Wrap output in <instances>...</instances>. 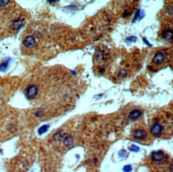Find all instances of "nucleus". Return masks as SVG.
<instances>
[{
  "mask_svg": "<svg viewBox=\"0 0 173 172\" xmlns=\"http://www.w3.org/2000/svg\"><path fill=\"white\" fill-rule=\"evenodd\" d=\"M119 156L120 157V158H125V156L126 155V151H125V150H121L120 152H119Z\"/></svg>",
  "mask_w": 173,
  "mask_h": 172,
  "instance_id": "a211bd4d",
  "label": "nucleus"
},
{
  "mask_svg": "<svg viewBox=\"0 0 173 172\" xmlns=\"http://www.w3.org/2000/svg\"><path fill=\"white\" fill-rule=\"evenodd\" d=\"M126 42H136L137 41V38L136 37H129V38H126Z\"/></svg>",
  "mask_w": 173,
  "mask_h": 172,
  "instance_id": "aec40b11",
  "label": "nucleus"
},
{
  "mask_svg": "<svg viewBox=\"0 0 173 172\" xmlns=\"http://www.w3.org/2000/svg\"><path fill=\"white\" fill-rule=\"evenodd\" d=\"M65 138V135H64L63 132L62 131H59L57 133H55L54 136V139L56 140V141H61V140H63V139Z\"/></svg>",
  "mask_w": 173,
  "mask_h": 172,
  "instance_id": "9b49d317",
  "label": "nucleus"
},
{
  "mask_svg": "<svg viewBox=\"0 0 173 172\" xmlns=\"http://www.w3.org/2000/svg\"><path fill=\"white\" fill-rule=\"evenodd\" d=\"M35 44L36 41L33 36H27L23 40V45L26 48H32V47L35 46Z\"/></svg>",
  "mask_w": 173,
  "mask_h": 172,
  "instance_id": "39448f33",
  "label": "nucleus"
},
{
  "mask_svg": "<svg viewBox=\"0 0 173 172\" xmlns=\"http://www.w3.org/2000/svg\"><path fill=\"white\" fill-rule=\"evenodd\" d=\"M141 115H142V112L139 109H135L129 113V118L132 120H137L141 117Z\"/></svg>",
  "mask_w": 173,
  "mask_h": 172,
  "instance_id": "0eeeda50",
  "label": "nucleus"
},
{
  "mask_svg": "<svg viewBox=\"0 0 173 172\" xmlns=\"http://www.w3.org/2000/svg\"><path fill=\"white\" fill-rule=\"evenodd\" d=\"M143 41H144V42H145L146 43V44H147V45H148V46H152V45H151L150 43L148 42V41H147V39H146V38H143Z\"/></svg>",
  "mask_w": 173,
  "mask_h": 172,
  "instance_id": "412c9836",
  "label": "nucleus"
},
{
  "mask_svg": "<svg viewBox=\"0 0 173 172\" xmlns=\"http://www.w3.org/2000/svg\"><path fill=\"white\" fill-rule=\"evenodd\" d=\"M9 3H10L9 1H0V7H5Z\"/></svg>",
  "mask_w": 173,
  "mask_h": 172,
  "instance_id": "6ab92c4d",
  "label": "nucleus"
},
{
  "mask_svg": "<svg viewBox=\"0 0 173 172\" xmlns=\"http://www.w3.org/2000/svg\"><path fill=\"white\" fill-rule=\"evenodd\" d=\"M162 38L166 41H171L172 38V30H165L163 31L162 33Z\"/></svg>",
  "mask_w": 173,
  "mask_h": 172,
  "instance_id": "1a4fd4ad",
  "label": "nucleus"
},
{
  "mask_svg": "<svg viewBox=\"0 0 173 172\" xmlns=\"http://www.w3.org/2000/svg\"><path fill=\"white\" fill-rule=\"evenodd\" d=\"M170 172H172V165L170 166Z\"/></svg>",
  "mask_w": 173,
  "mask_h": 172,
  "instance_id": "4be33fe9",
  "label": "nucleus"
},
{
  "mask_svg": "<svg viewBox=\"0 0 173 172\" xmlns=\"http://www.w3.org/2000/svg\"><path fill=\"white\" fill-rule=\"evenodd\" d=\"M164 60H165V55H164V53H162V52H158L154 56L153 61V63L155 64V65H161Z\"/></svg>",
  "mask_w": 173,
  "mask_h": 172,
  "instance_id": "20e7f679",
  "label": "nucleus"
},
{
  "mask_svg": "<svg viewBox=\"0 0 173 172\" xmlns=\"http://www.w3.org/2000/svg\"><path fill=\"white\" fill-rule=\"evenodd\" d=\"M9 61L10 60H7V61H4L3 63H2L0 65V70L2 71H5L8 67V64H9Z\"/></svg>",
  "mask_w": 173,
  "mask_h": 172,
  "instance_id": "4468645a",
  "label": "nucleus"
},
{
  "mask_svg": "<svg viewBox=\"0 0 173 172\" xmlns=\"http://www.w3.org/2000/svg\"><path fill=\"white\" fill-rule=\"evenodd\" d=\"M127 75V72L124 69H121V70H120V72L118 73V78L121 79L124 78L125 76Z\"/></svg>",
  "mask_w": 173,
  "mask_h": 172,
  "instance_id": "2eb2a0df",
  "label": "nucleus"
},
{
  "mask_svg": "<svg viewBox=\"0 0 173 172\" xmlns=\"http://www.w3.org/2000/svg\"><path fill=\"white\" fill-rule=\"evenodd\" d=\"M133 136H134L136 139L143 140V139H145L147 137V133L142 129H137L133 132Z\"/></svg>",
  "mask_w": 173,
  "mask_h": 172,
  "instance_id": "423d86ee",
  "label": "nucleus"
},
{
  "mask_svg": "<svg viewBox=\"0 0 173 172\" xmlns=\"http://www.w3.org/2000/svg\"><path fill=\"white\" fill-rule=\"evenodd\" d=\"M23 24V19H20V18H18V19H16L15 21H14L10 26V27L12 30L14 31H18L21 27H22V26Z\"/></svg>",
  "mask_w": 173,
  "mask_h": 172,
  "instance_id": "6e6552de",
  "label": "nucleus"
},
{
  "mask_svg": "<svg viewBox=\"0 0 173 172\" xmlns=\"http://www.w3.org/2000/svg\"><path fill=\"white\" fill-rule=\"evenodd\" d=\"M143 16H144V11L139 10L137 12V14H136V16H135V18H134L133 22H135V21H137V19H140V18H142Z\"/></svg>",
  "mask_w": 173,
  "mask_h": 172,
  "instance_id": "ddd939ff",
  "label": "nucleus"
},
{
  "mask_svg": "<svg viewBox=\"0 0 173 172\" xmlns=\"http://www.w3.org/2000/svg\"><path fill=\"white\" fill-rule=\"evenodd\" d=\"M151 159L153 162L156 163H161L166 160V155L163 152L156 151V152H153L152 153Z\"/></svg>",
  "mask_w": 173,
  "mask_h": 172,
  "instance_id": "f257e3e1",
  "label": "nucleus"
},
{
  "mask_svg": "<svg viewBox=\"0 0 173 172\" xmlns=\"http://www.w3.org/2000/svg\"><path fill=\"white\" fill-rule=\"evenodd\" d=\"M62 141H63V144L65 147H69V146H71L72 145L74 140H73V138L69 136L65 137Z\"/></svg>",
  "mask_w": 173,
  "mask_h": 172,
  "instance_id": "9d476101",
  "label": "nucleus"
},
{
  "mask_svg": "<svg viewBox=\"0 0 173 172\" xmlns=\"http://www.w3.org/2000/svg\"><path fill=\"white\" fill-rule=\"evenodd\" d=\"M132 166L131 165H126L125 167H123V171L124 172H131L132 171Z\"/></svg>",
  "mask_w": 173,
  "mask_h": 172,
  "instance_id": "f3484780",
  "label": "nucleus"
},
{
  "mask_svg": "<svg viewBox=\"0 0 173 172\" xmlns=\"http://www.w3.org/2000/svg\"><path fill=\"white\" fill-rule=\"evenodd\" d=\"M38 89L35 85H31L26 89V96L29 100H33L38 96Z\"/></svg>",
  "mask_w": 173,
  "mask_h": 172,
  "instance_id": "f03ea898",
  "label": "nucleus"
},
{
  "mask_svg": "<svg viewBox=\"0 0 173 172\" xmlns=\"http://www.w3.org/2000/svg\"><path fill=\"white\" fill-rule=\"evenodd\" d=\"M129 150L132 152H138L140 151V148H139L137 146H136V145H132V146L129 147Z\"/></svg>",
  "mask_w": 173,
  "mask_h": 172,
  "instance_id": "dca6fc26",
  "label": "nucleus"
},
{
  "mask_svg": "<svg viewBox=\"0 0 173 172\" xmlns=\"http://www.w3.org/2000/svg\"><path fill=\"white\" fill-rule=\"evenodd\" d=\"M164 128L160 123H155L153 124L152 128H151V133L153 134V136L155 137L161 136L162 133H163Z\"/></svg>",
  "mask_w": 173,
  "mask_h": 172,
  "instance_id": "7ed1b4c3",
  "label": "nucleus"
},
{
  "mask_svg": "<svg viewBox=\"0 0 173 172\" xmlns=\"http://www.w3.org/2000/svg\"><path fill=\"white\" fill-rule=\"evenodd\" d=\"M48 128H49V125H43V126H42L41 128H39V129H38V134L42 135L43 133L47 132Z\"/></svg>",
  "mask_w": 173,
  "mask_h": 172,
  "instance_id": "f8f14e48",
  "label": "nucleus"
}]
</instances>
